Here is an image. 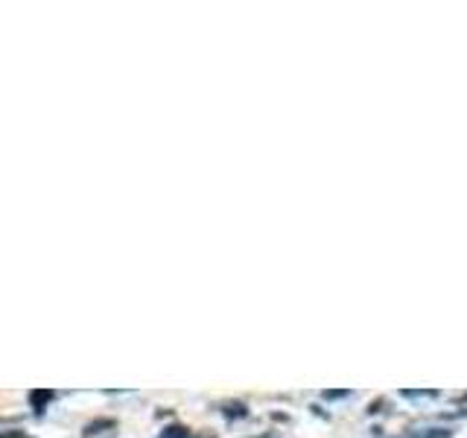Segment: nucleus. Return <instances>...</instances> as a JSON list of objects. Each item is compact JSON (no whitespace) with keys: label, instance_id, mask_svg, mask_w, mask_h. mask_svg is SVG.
<instances>
[{"label":"nucleus","instance_id":"obj_1","mask_svg":"<svg viewBox=\"0 0 467 438\" xmlns=\"http://www.w3.org/2000/svg\"><path fill=\"white\" fill-rule=\"evenodd\" d=\"M53 400V392H30V406L35 412H44V406Z\"/></svg>","mask_w":467,"mask_h":438},{"label":"nucleus","instance_id":"obj_2","mask_svg":"<svg viewBox=\"0 0 467 438\" xmlns=\"http://www.w3.org/2000/svg\"><path fill=\"white\" fill-rule=\"evenodd\" d=\"M222 412H225L228 418H245V415H249V409H245V404H225V406H222Z\"/></svg>","mask_w":467,"mask_h":438},{"label":"nucleus","instance_id":"obj_3","mask_svg":"<svg viewBox=\"0 0 467 438\" xmlns=\"http://www.w3.org/2000/svg\"><path fill=\"white\" fill-rule=\"evenodd\" d=\"M100 430H114V421H96L85 427V435H100Z\"/></svg>","mask_w":467,"mask_h":438},{"label":"nucleus","instance_id":"obj_4","mask_svg":"<svg viewBox=\"0 0 467 438\" xmlns=\"http://www.w3.org/2000/svg\"><path fill=\"white\" fill-rule=\"evenodd\" d=\"M417 438H453V432H450V430H444V427H438V430H426V432H417Z\"/></svg>","mask_w":467,"mask_h":438},{"label":"nucleus","instance_id":"obj_5","mask_svg":"<svg viewBox=\"0 0 467 438\" xmlns=\"http://www.w3.org/2000/svg\"><path fill=\"white\" fill-rule=\"evenodd\" d=\"M161 438H190V432L184 430V427H167V430L161 432Z\"/></svg>","mask_w":467,"mask_h":438},{"label":"nucleus","instance_id":"obj_6","mask_svg":"<svg viewBox=\"0 0 467 438\" xmlns=\"http://www.w3.org/2000/svg\"><path fill=\"white\" fill-rule=\"evenodd\" d=\"M327 400H342V397H348V392H324Z\"/></svg>","mask_w":467,"mask_h":438},{"label":"nucleus","instance_id":"obj_7","mask_svg":"<svg viewBox=\"0 0 467 438\" xmlns=\"http://www.w3.org/2000/svg\"><path fill=\"white\" fill-rule=\"evenodd\" d=\"M0 438H30V435H23L18 430H12V432H0Z\"/></svg>","mask_w":467,"mask_h":438},{"label":"nucleus","instance_id":"obj_8","mask_svg":"<svg viewBox=\"0 0 467 438\" xmlns=\"http://www.w3.org/2000/svg\"><path fill=\"white\" fill-rule=\"evenodd\" d=\"M386 404H383V400H374V404H371V409H368V412H380V409H383Z\"/></svg>","mask_w":467,"mask_h":438}]
</instances>
